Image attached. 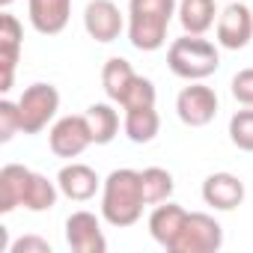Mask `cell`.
Here are the masks:
<instances>
[{
  "instance_id": "6da1fadb",
  "label": "cell",
  "mask_w": 253,
  "mask_h": 253,
  "mask_svg": "<svg viewBox=\"0 0 253 253\" xmlns=\"http://www.w3.org/2000/svg\"><path fill=\"white\" fill-rule=\"evenodd\" d=\"M146 206L143 197V179L137 170H113L104 179V197H101V214L110 226H131L140 220Z\"/></svg>"
},
{
  "instance_id": "7a4b0ae2",
  "label": "cell",
  "mask_w": 253,
  "mask_h": 253,
  "mask_svg": "<svg viewBox=\"0 0 253 253\" xmlns=\"http://www.w3.org/2000/svg\"><path fill=\"white\" fill-rule=\"evenodd\" d=\"M176 9V0H131L128 39L137 51H158L167 39V27Z\"/></svg>"
},
{
  "instance_id": "3957f363",
  "label": "cell",
  "mask_w": 253,
  "mask_h": 253,
  "mask_svg": "<svg viewBox=\"0 0 253 253\" xmlns=\"http://www.w3.org/2000/svg\"><path fill=\"white\" fill-rule=\"evenodd\" d=\"M167 66L173 75L185 78V81H200V78H209L214 75V69L220 66V57H217V48L200 36H182L170 45L167 51Z\"/></svg>"
},
{
  "instance_id": "277c9868",
  "label": "cell",
  "mask_w": 253,
  "mask_h": 253,
  "mask_svg": "<svg viewBox=\"0 0 253 253\" xmlns=\"http://www.w3.org/2000/svg\"><path fill=\"white\" fill-rule=\"evenodd\" d=\"M223 244V229L214 217L203 211H191L185 217V226L170 247V253H214Z\"/></svg>"
},
{
  "instance_id": "5b68a950",
  "label": "cell",
  "mask_w": 253,
  "mask_h": 253,
  "mask_svg": "<svg viewBox=\"0 0 253 253\" xmlns=\"http://www.w3.org/2000/svg\"><path fill=\"white\" fill-rule=\"evenodd\" d=\"M60 107V92L51 84H33L24 89L18 110H21V131L24 134H39L45 125L51 122V116Z\"/></svg>"
},
{
  "instance_id": "8992f818",
  "label": "cell",
  "mask_w": 253,
  "mask_h": 253,
  "mask_svg": "<svg viewBox=\"0 0 253 253\" xmlns=\"http://www.w3.org/2000/svg\"><path fill=\"white\" fill-rule=\"evenodd\" d=\"M176 110H179V119L191 128H203L209 125L217 113V95L211 86H203V84H191L179 92L176 98Z\"/></svg>"
},
{
  "instance_id": "52a82bcc",
  "label": "cell",
  "mask_w": 253,
  "mask_h": 253,
  "mask_svg": "<svg viewBox=\"0 0 253 253\" xmlns=\"http://www.w3.org/2000/svg\"><path fill=\"white\" fill-rule=\"evenodd\" d=\"M92 143L86 116H63L51 128V149L60 158H78Z\"/></svg>"
},
{
  "instance_id": "ba28073f",
  "label": "cell",
  "mask_w": 253,
  "mask_h": 253,
  "mask_svg": "<svg viewBox=\"0 0 253 253\" xmlns=\"http://www.w3.org/2000/svg\"><path fill=\"white\" fill-rule=\"evenodd\" d=\"M66 241L75 253H104L107 241L101 235V223L89 211H75L66 220Z\"/></svg>"
},
{
  "instance_id": "9c48e42d",
  "label": "cell",
  "mask_w": 253,
  "mask_h": 253,
  "mask_svg": "<svg viewBox=\"0 0 253 253\" xmlns=\"http://www.w3.org/2000/svg\"><path fill=\"white\" fill-rule=\"evenodd\" d=\"M253 39V15L244 3H229L217 21V42L229 51L244 48Z\"/></svg>"
},
{
  "instance_id": "30bf717a",
  "label": "cell",
  "mask_w": 253,
  "mask_h": 253,
  "mask_svg": "<svg viewBox=\"0 0 253 253\" xmlns=\"http://www.w3.org/2000/svg\"><path fill=\"white\" fill-rule=\"evenodd\" d=\"M84 27L95 42H113L122 33V15L110 0H92L84 12Z\"/></svg>"
},
{
  "instance_id": "8fae6325",
  "label": "cell",
  "mask_w": 253,
  "mask_h": 253,
  "mask_svg": "<svg viewBox=\"0 0 253 253\" xmlns=\"http://www.w3.org/2000/svg\"><path fill=\"white\" fill-rule=\"evenodd\" d=\"M203 200L220 211H232L244 200V182L232 173H211L203 182Z\"/></svg>"
},
{
  "instance_id": "7c38bea8",
  "label": "cell",
  "mask_w": 253,
  "mask_h": 253,
  "mask_svg": "<svg viewBox=\"0 0 253 253\" xmlns=\"http://www.w3.org/2000/svg\"><path fill=\"white\" fill-rule=\"evenodd\" d=\"M18 51H21V24L12 15H0V69H3V81L0 89H12V75H15V63H18Z\"/></svg>"
},
{
  "instance_id": "4fadbf2b",
  "label": "cell",
  "mask_w": 253,
  "mask_h": 253,
  "mask_svg": "<svg viewBox=\"0 0 253 253\" xmlns=\"http://www.w3.org/2000/svg\"><path fill=\"white\" fill-rule=\"evenodd\" d=\"M72 15V0H30V24L42 36H57Z\"/></svg>"
},
{
  "instance_id": "5bb4252c",
  "label": "cell",
  "mask_w": 253,
  "mask_h": 253,
  "mask_svg": "<svg viewBox=\"0 0 253 253\" xmlns=\"http://www.w3.org/2000/svg\"><path fill=\"white\" fill-rule=\"evenodd\" d=\"M185 217H188V211H185L182 206H173V203L158 206V209L152 211V217H149V232H152V238H155L161 247L170 250V247L176 244L182 226H185Z\"/></svg>"
},
{
  "instance_id": "9a60e30c",
  "label": "cell",
  "mask_w": 253,
  "mask_h": 253,
  "mask_svg": "<svg viewBox=\"0 0 253 253\" xmlns=\"http://www.w3.org/2000/svg\"><path fill=\"white\" fill-rule=\"evenodd\" d=\"M57 185H60V191H63L69 200L84 203V200H89V197L98 191V176H95V170L86 167V164H69V167L60 170Z\"/></svg>"
},
{
  "instance_id": "2e32d148",
  "label": "cell",
  "mask_w": 253,
  "mask_h": 253,
  "mask_svg": "<svg viewBox=\"0 0 253 253\" xmlns=\"http://www.w3.org/2000/svg\"><path fill=\"white\" fill-rule=\"evenodd\" d=\"M30 176H33V170H27L21 164H6L0 170V211H12L15 206L24 203Z\"/></svg>"
},
{
  "instance_id": "e0dca14e",
  "label": "cell",
  "mask_w": 253,
  "mask_h": 253,
  "mask_svg": "<svg viewBox=\"0 0 253 253\" xmlns=\"http://www.w3.org/2000/svg\"><path fill=\"white\" fill-rule=\"evenodd\" d=\"M158 125H161V119H158L155 104L125 110V134H128L131 143H149L158 134Z\"/></svg>"
},
{
  "instance_id": "ac0fdd59",
  "label": "cell",
  "mask_w": 253,
  "mask_h": 253,
  "mask_svg": "<svg viewBox=\"0 0 253 253\" xmlns=\"http://www.w3.org/2000/svg\"><path fill=\"white\" fill-rule=\"evenodd\" d=\"M179 21L185 33L203 36L214 24V0H182L179 3Z\"/></svg>"
},
{
  "instance_id": "d6986e66",
  "label": "cell",
  "mask_w": 253,
  "mask_h": 253,
  "mask_svg": "<svg viewBox=\"0 0 253 253\" xmlns=\"http://www.w3.org/2000/svg\"><path fill=\"white\" fill-rule=\"evenodd\" d=\"M84 116H86V125H89L92 143L104 146V143H110L116 137V131H119V116H116V110L110 104H92Z\"/></svg>"
},
{
  "instance_id": "ffe728a7",
  "label": "cell",
  "mask_w": 253,
  "mask_h": 253,
  "mask_svg": "<svg viewBox=\"0 0 253 253\" xmlns=\"http://www.w3.org/2000/svg\"><path fill=\"white\" fill-rule=\"evenodd\" d=\"M134 78H137V75H134L131 63H128V60H122V57L107 60V63H104V72H101L104 92H107L113 101H119V98L125 95V89L131 86V81H134Z\"/></svg>"
},
{
  "instance_id": "44dd1931",
  "label": "cell",
  "mask_w": 253,
  "mask_h": 253,
  "mask_svg": "<svg viewBox=\"0 0 253 253\" xmlns=\"http://www.w3.org/2000/svg\"><path fill=\"white\" fill-rule=\"evenodd\" d=\"M54 203H57V188H54V182H48L45 176L33 173L30 182H27V191H24V203H21V206L30 209V211H48Z\"/></svg>"
},
{
  "instance_id": "7402d4cb",
  "label": "cell",
  "mask_w": 253,
  "mask_h": 253,
  "mask_svg": "<svg viewBox=\"0 0 253 253\" xmlns=\"http://www.w3.org/2000/svg\"><path fill=\"white\" fill-rule=\"evenodd\" d=\"M143 179V197L146 203H167L170 194H173V176L161 167H149L140 173Z\"/></svg>"
},
{
  "instance_id": "603a6c76",
  "label": "cell",
  "mask_w": 253,
  "mask_h": 253,
  "mask_svg": "<svg viewBox=\"0 0 253 253\" xmlns=\"http://www.w3.org/2000/svg\"><path fill=\"white\" fill-rule=\"evenodd\" d=\"M229 137L238 149L253 152V110H238L229 119Z\"/></svg>"
},
{
  "instance_id": "cb8c5ba5",
  "label": "cell",
  "mask_w": 253,
  "mask_h": 253,
  "mask_svg": "<svg viewBox=\"0 0 253 253\" xmlns=\"http://www.w3.org/2000/svg\"><path fill=\"white\" fill-rule=\"evenodd\" d=\"M21 131V110L12 101H0V143H9Z\"/></svg>"
},
{
  "instance_id": "d4e9b609",
  "label": "cell",
  "mask_w": 253,
  "mask_h": 253,
  "mask_svg": "<svg viewBox=\"0 0 253 253\" xmlns=\"http://www.w3.org/2000/svg\"><path fill=\"white\" fill-rule=\"evenodd\" d=\"M232 95H235V101L253 107V69H244L232 78Z\"/></svg>"
},
{
  "instance_id": "484cf974",
  "label": "cell",
  "mask_w": 253,
  "mask_h": 253,
  "mask_svg": "<svg viewBox=\"0 0 253 253\" xmlns=\"http://www.w3.org/2000/svg\"><path fill=\"white\" fill-rule=\"evenodd\" d=\"M9 253H51V244L39 235H24L9 247Z\"/></svg>"
},
{
  "instance_id": "4316f807",
  "label": "cell",
  "mask_w": 253,
  "mask_h": 253,
  "mask_svg": "<svg viewBox=\"0 0 253 253\" xmlns=\"http://www.w3.org/2000/svg\"><path fill=\"white\" fill-rule=\"evenodd\" d=\"M12 3V0H0V6H9Z\"/></svg>"
}]
</instances>
